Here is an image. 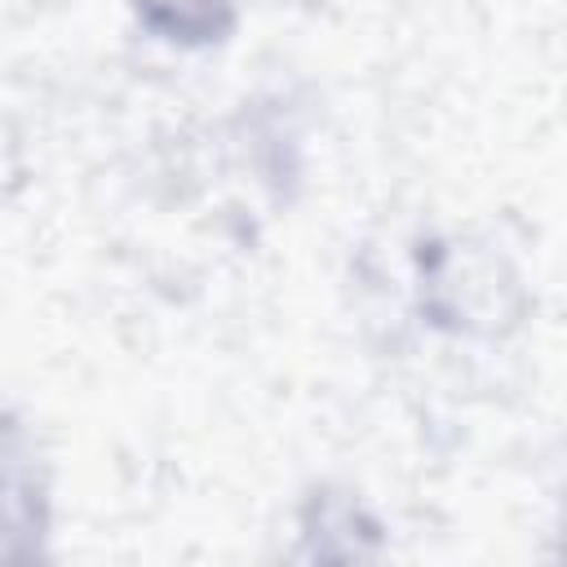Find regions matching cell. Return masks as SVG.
Returning a JSON list of instances; mask_svg holds the SVG:
<instances>
[{"instance_id": "2", "label": "cell", "mask_w": 567, "mask_h": 567, "mask_svg": "<svg viewBox=\"0 0 567 567\" xmlns=\"http://www.w3.org/2000/svg\"><path fill=\"white\" fill-rule=\"evenodd\" d=\"M381 554V523L346 487H315L301 505V558L359 563Z\"/></svg>"}, {"instance_id": "4", "label": "cell", "mask_w": 567, "mask_h": 567, "mask_svg": "<svg viewBox=\"0 0 567 567\" xmlns=\"http://www.w3.org/2000/svg\"><path fill=\"white\" fill-rule=\"evenodd\" d=\"M137 18L146 31L199 49V44H217L235 31V0H133Z\"/></svg>"}, {"instance_id": "5", "label": "cell", "mask_w": 567, "mask_h": 567, "mask_svg": "<svg viewBox=\"0 0 567 567\" xmlns=\"http://www.w3.org/2000/svg\"><path fill=\"white\" fill-rule=\"evenodd\" d=\"M558 554L567 558V509H563V532H558Z\"/></svg>"}, {"instance_id": "1", "label": "cell", "mask_w": 567, "mask_h": 567, "mask_svg": "<svg viewBox=\"0 0 567 567\" xmlns=\"http://www.w3.org/2000/svg\"><path fill=\"white\" fill-rule=\"evenodd\" d=\"M421 306L439 328L496 337L523 319L527 292L509 257L492 244L439 239L421 248Z\"/></svg>"}, {"instance_id": "3", "label": "cell", "mask_w": 567, "mask_h": 567, "mask_svg": "<svg viewBox=\"0 0 567 567\" xmlns=\"http://www.w3.org/2000/svg\"><path fill=\"white\" fill-rule=\"evenodd\" d=\"M49 527L44 478L35 452L22 439V425H4V558H35Z\"/></svg>"}]
</instances>
